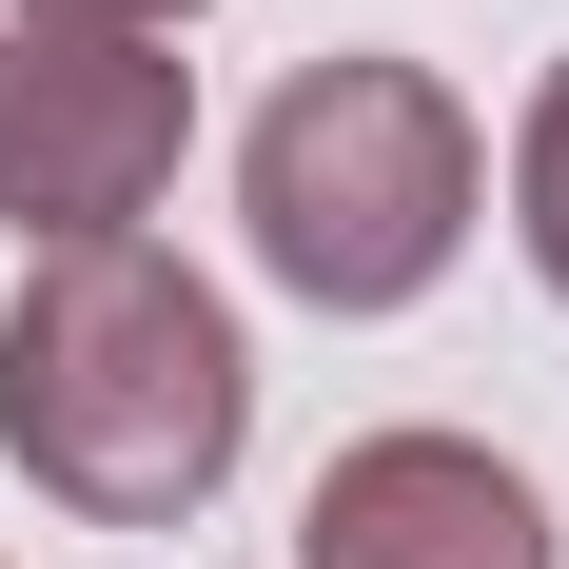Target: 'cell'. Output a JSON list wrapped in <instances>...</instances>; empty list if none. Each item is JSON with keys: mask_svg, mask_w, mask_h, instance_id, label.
<instances>
[{"mask_svg": "<svg viewBox=\"0 0 569 569\" xmlns=\"http://www.w3.org/2000/svg\"><path fill=\"white\" fill-rule=\"evenodd\" d=\"M0 452L79 530H177L256 452V335L158 236H59L0 295Z\"/></svg>", "mask_w": 569, "mask_h": 569, "instance_id": "cell-1", "label": "cell"}, {"mask_svg": "<svg viewBox=\"0 0 569 569\" xmlns=\"http://www.w3.org/2000/svg\"><path fill=\"white\" fill-rule=\"evenodd\" d=\"M236 217H256V276L315 295V315H412V295L471 256L491 217V138L432 59L353 40V59H295L256 138H236Z\"/></svg>", "mask_w": 569, "mask_h": 569, "instance_id": "cell-2", "label": "cell"}, {"mask_svg": "<svg viewBox=\"0 0 569 569\" xmlns=\"http://www.w3.org/2000/svg\"><path fill=\"white\" fill-rule=\"evenodd\" d=\"M197 158V59L177 40H40L0 20V236H138Z\"/></svg>", "mask_w": 569, "mask_h": 569, "instance_id": "cell-3", "label": "cell"}, {"mask_svg": "<svg viewBox=\"0 0 569 569\" xmlns=\"http://www.w3.org/2000/svg\"><path fill=\"white\" fill-rule=\"evenodd\" d=\"M295 569H569V530L491 432H353L295 491Z\"/></svg>", "mask_w": 569, "mask_h": 569, "instance_id": "cell-4", "label": "cell"}, {"mask_svg": "<svg viewBox=\"0 0 569 569\" xmlns=\"http://www.w3.org/2000/svg\"><path fill=\"white\" fill-rule=\"evenodd\" d=\"M511 256L569 295V59L530 79V118H511Z\"/></svg>", "mask_w": 569, "mask_h": 569, "instance_id": "cell-5", "label": "cell"}, {"mask_svg": "<svg viewBox=\"0 0 569 569\" xmlns=\"http://www.w3.org/2000/svg\"><path fill=\"white\" fill-rule=\"evenodd\" d=\"M0 20H40V40H177L197 0H0Z\"/></svg>", "mask_w": 569, "mask_h": 569, "instance_id": "cell-6", "label": "cell"}]
</instances>
